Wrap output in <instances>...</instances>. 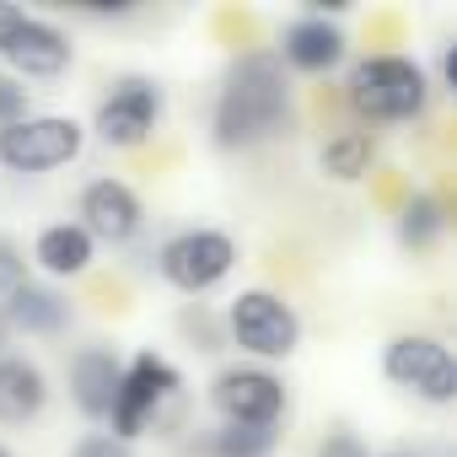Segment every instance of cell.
Wrapping results in <instances>:
<instances>
[{"label":"cell","instance_id":"6da1fadb","mask_svg":"<svg viewBox=\"0 0 457 457\" xmlns=\"http://www.w3.org/2000/svg\"><path fill=\"white\" fill-rule=\"evenodd\" d=\"M215 145L220 151H253L264 140H280L291 129V81L286 65L264 49L237 54L215 92Z\"/></svg>","mask_w":457,"mask_h":457},{"label":"cell","instance_id":"7a4b0ae2","mask_svg":"<svg viewBox=\"0 0 457 457\" xmlns=\"http://www.w3.org/2000/svg\"><path fill=\"white\" fill-rule=\"evenodd\" d=\"M350 108L371 124H403V119H420L425 103H430V76L425 65L403 60V54H366L350 65Z\"/></svg>","mask_w":457,"mask_h":457},{"label":"cell","instance_id":"3957f363","mask_svg":"<svg viewBox=\"0 0 457 457\" xmlns=\"http://www.w3.org/2000/svg\"><path fill=\"white\" fill-rule=\"evenodd\" d=\"M178 387H183V371H178L167 355L140 350V355L119 371V393H113V409H108V425H113L108 436L129 446V441L145 430V420L156 414V403H167Z\"/></svg>","mask_w":457,"mask_h":457},{"label":"cell","instance_id":"277c9868","mask_svg":"<svg viewBox=\"0 0 457 457\" xmlns=\"http://www.w3.org/2000/svg\"><path fill=\"white\" fill-rule=\"evenodd\" d=\"M226 328H232V345L259 355V361H286L302 345V318L286 296L275 291H243L226 312Z\"/></svg>","mask_w":457,"mask_h":457},{"label":"cell","instance_id":"5b68a950","mask_svg":"<svg viewBox=\"0 0 457 457\" xmlns=\"http://www.w3.org/2000/svg\"><path fill=\"white\" fill-rule=\"evenodd\" d=\"M87 145V129L76 119H60V113H28L17 124L0 129V167L12 172H54L65 162H76Z\"/></svg>","mask_w":457,"mask_h":457},{"label":"cell","instance_id":"8992f818","mask_svg":"<svg viewBox=\"0 0 457 457\" xmlns=\"http://www.w3.org/2000/svg\"><path fill=\"white\" fill-rule=\"evenodd\" d=\"M156 264H162L167 286L199 296V291H210V286H220L226 275H232L237 243L226 237V232H215V226H188V232L167 237V248L156 253Z\"/></svg>","mask_w":457,"mask_h":457},{"label":"cell","instance_id":"52a82bcc","mask_svg":"<svg viewBox=\"0 0 457 457\" xmlns=\"http://www.w3.org/2000/svg\"><path fill=\"white\" fill-rule=\"evenodd\" d=\"M71 38L44 22V17H28L22 6H12V0H0V60H6L12 71L33 76V81H49L60 71H71Z\"/></svg>","mask_w":457,"mask_h":457},{"label":"cell","instance_id":"ba28073f","mask_svg":"<svg viewBox=\"0 0 457 457\" xmlns=\"http://www.w3.org/2000/svg\"><path fill=\"white\" fill-rule=\"evenodd\" d=\"M382 371H387V382L420 393L425 403H452L457 398V361L430 334H398V339H387Z\"/></svg>","mask_w":457,"mask_h":457},{"label":"cell","instance_id":"9c48e42d","mask_svg":"<svg viewBox=\"0 0 457 457\" xmlns=\"http://www.w3.org/2000/svg\"><path fill=\"white\" fill-rule=\"evenodd\" d=\"M210 403L220 414V425H264L275 430L280 425V409H286V387L280 377L259 371V366H232L210 382Z\"/></svg>","mask_w":457,"mask_h":457},{"label":"cell","instance_id":"30bf717a","mask_svg":"<svg viewBox=\"0 0 457 457\" xmlns=\"http://www.w3.org/2000/svg\"><path fill=\"white\" fill-rule=\"evenodd\" d=\"M156 119H162V92L151 87V81H140V76H129V81H119L108 97H103V108H97V140L103 145H119V151H129V145H140L151 129H156Z\"/></svg>","mask_w":457,"mask_h":457},{"label":"cell","instance_id":"8fae6325","mask_svg":"<svg viewBox=\"0 0 457 457\" xmlns=\"http://www.w3.org/2000/svg\"><path fill=\"white\" fill-rule=\"evenodd\" d=\"M140 220H145V204H140V194L129 188V183H119V178H92L87 188H81V232L97 243H129L135 232H140Z\"/></svg>","mask_w":457,"mask_h":457},{"label":"cell","instance_id":"7c38bea8","mask_svg":"<svg viewBox=\"0 0 457 457\" xmlns=\"http://www.w3.org/2000/svg\"><path fill=\"white\" fill-rule=\"evenodd\" d=\"M280 65L302 71V76H323L345 60V33L328 22V17H296L286 33H280Z\"/></svg>","mask_w":457,"mask_h":457},{"label":"cell","instance_id":"4fadbf2b","mask_svg":"<svg viewBox=\"0 0 457 457\" xmlns=\"http://www.w3.org/2000/svg\"><path fill=\"white\" fill-rule=\"evenodd\" d=\"M119 371L124 366H119L113 350H103V345L76 350V361H71V398H76V409L87 420H108L113 393H119Z\"/></svg>","mask_w":457,"mask_h":457},{"label":"cell","instance_id":"5bb4252c","mask_svg":"<svg viewBox=\"0 0 457 457\" xmlns=\"http://www.w3.org/2000/svg\"><path fill=\"white\" fill-rule=\"evenodd\" d=\"M44 403H49V377L28 355H0V420L28 425L44 414Z\"/></svg>","mask_w":457,"mask_h":457},{"label":"cell","instance_id":"9a60e30c","mask_svg":"<svg viewBox=\"0 0 457 457\" xmlns=\"http://www.w3.org/2000/svg\"><path fill=\"white\" fill-rule=\"evenodd\" d=\"M92 259H97V243L81 232L76 220H54V226H44L38 243H33V264H38L44 275H54V280L87 275V270H92Z\"/></svg>","mask_w":457,"mask_h":457},{"label":"cell","instance_id":"2e32d148","mask_svg":"<svg viewBox=\"0 0 457 457\" xmlns=\"http://www.w3.org/2000/svg\"><path fill=\"white\" fill-rule=\"evenodd\" d=\"M6 323H12L17 334H60V328L71 323V302H65L60 291H49V286H28V291L12 302Z\"/></svg>","mask_w":457,"mask_h":457},{"label":"cell","instance_id":"e0dca14e","mask_svg":"<svg viewBox=\"0 0 457 457\" xmlns=\"http://www.w3.org/2000/svg\"><path fill=\"white\" fill-rule=\"evenodd\" d=\"M441 232H446V204H441L436 194L403 199V210H398V243H403V248L425 253V248L441 243Z\"/></svg>","mask_w":457,"mask_h":457},{"label":"cell","instance_id":"ac0fdd59","mask_svg":"<svg viewBox=\"0 0 457 457\" xmlns=\"http://www.w3.org/2000/svg\"><path fill=\"white\" fill-rule=\"evenodd\" d=\"M371 135L366 129H345V135H334L323 151H318V167L334 178V183H355V178H366L371 172Z\"/></svg>","mask_w":457,"mask_h":457},{"label":"cell","instance_id":"d6986e66","mask_svg":"<svg viewBox=\"0 0 457 457\" xmlns=\"http://www.w3.org/2000/svg\"><path fill=\"white\" fill-rule=\"evenodd\" d=\"M210 446H215V457H270L275 430H264V425H220Z\"/></svg>","mask_w":457,"mask_h":457},{"label":"cell","instance_id":"ffe728a7","mask_svg":"<svg viewBox=\"0 0 457 457\" xmlns=\"http://www.w3.org/2000/svg\"><path fill=\"white\" fill-rule=\"evenodd\" d=\"M28 286H33V280H28V259L17 253L12 237H0V318L12 312V302H17Z\"/></svg>","mask_w":457,"mask_h":457},{"label":"cell","instance_id":"44dd1931","mask_svg":"<svg viewBox=\"0 0 457 457\" xmlns=\"http://www.w3.org/2000/svg\"><path fill=\"white\" fill-rule=\"evenodd\" d=\"M17 119H28V87L12 81V76H0V129L17 124Z\"/></svg>","mask_w":457,"mask_h":457},{"label":"cell","instance_id":"7402d4cb","mask_svg":"<svg viewBox=\"0 0 457 457\" xmlns=\"http://www.w3.org/2000/svg\"><path fill=\"white\" fill-rule=\"evenodd\" d=\"M318 457H371V452L361 446V436H350V430H328V436L318 441Z\"/></svg>","mask_w":457,"mask_h":457},{"label":"cell","instance_id":"603a6c76","mask_svg":"<svg viewBox=\"0 0 457 457\" xmlns=\"http://www.w3.org/2000/svg\"><path fill=\"white\" fill-rule=\"evenodd\" d=\"M71 457H129V446L124 441H113V436H81L76 446H71Z\"/></svg>","mask_w":457,"mask_h":457},{"label":"cell","instance_id":"cb8c5ba5","mask_svg":"<svg viewBox=\"0 0 457 457\" xmlns=\"http://www.w3.org/2000/svg\"><path fill=\"white\" fill-rule=\"evenodd\" d=\"M441 87H446V92H457V44H446V49H441Z\"/></svg>","mask_w":457,"mask_h":457},{"label":"cell","instance_id":"d4e9b609","mask_svg":"<svg viewBox=\"0 0 457 457\" xmlns=\"http://www.w3.org/2000/svg\"><path fill=\"white\" fill-rule=\"evenodd\" d=\"M382 457H414V452H382Z\"/></svg>","mask_w":457,"mask_h":457},{"label":"cell","instance_id":"484cf974","mask_svg":"<svg viewBox=\"0 0 457 457\" xmlns=\"http://www.w3.org/2000/svg\"><path fill=\"white\" fill-rule=\"evenodd\" d=\"M0 457H12V452H6V446H0Z\"/></svg>","mask_w":457,"mask_h":457}]
</instances>
